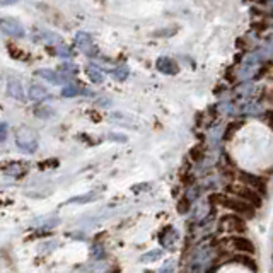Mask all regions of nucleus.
<instances>
[{"instance_id": "nucleus-1", "label": "nucleus", "mask_w": 273, "mask_h": 273, "mask_svg": "<svg viewBox=\"0 0 273 273\" xmlns=\"http://www.w3.org/2000/svg\"><path fill=\"white\" fill-rule=\"evenodd\" d=\"M16 145L26 154H34L38 150V133L29 127H21L16 130Z\"/></svg>"}, {"instance_id": "nucleus-2", "label": "nucleus", "mask_w": 273, "mask_h": 273, "mask_svg": "<svg viewBox=\"0 0 273 273\" xmlns=\"http://www.w3.org/2000/svg\"><path fill=\"white\" fill-rule=\"evenodd\" d=\"M222 207L229 208L232 213H237V215L246 219H254V215H256V208L251 207L249 203H246L241 198H237V196H227Z\"/></svg>"}, {"instance_id": "nucleus-3", "label": "nucleus", "mask_w": 273, "mask_h": 273, "mask_svg": "<svg viewBox=\"0 0 273 273\" xmlns=\"http://www.w3.org/2000/svg\"><path fill=\"white\" fill-rule=\"evenodd\" d=\"M229 190H232V193H234L237 198H241L246 203H249L251 207L254 208H261L263 207V195L258 193L256 190H251V188L248 186H229Z\"/></svg>"}, {"instance_id": "nucleus-4", "label": "nucleus", "mask_w": 273, "mask_h": 273, "mask_svg": "<svg viewBox=\"0 0 273 273\" xmlns=\"http://www.w3.org/2000/svg\"><path fill=\"white\" fill-rule=\"evenodd\" d=\"M0 26H2V33L12 39H21L26 36V31L22 28V24L14 17H2Z\"/></svg>"}, {"instance_id": "nucleus-5", "label": "nucleus", "mask_w": 273, "mask_h": 273, "mask_svg": "<svg viewBox=\"0 0 273 273\" xmlns=\"http://www.w3.org/2000/svg\"><path fill=\"white\" fill-rule=\"evenodd\" d=\"M222 226L226 227L227 232L231 234H244L248 231V224H246L244 217L237 215V213H227L222 217Z\"/></svg>"}, {"instance_id": "nucleus-6", "label": "nucleus", "mask_w": 273, "mask_h": 273, "mask_svg": "<svg viewBox=\"0 0 273 273\" xmlns=\"http://www.w3.org/2000/svg\"><path fill=\"white\" fill-rule=\"evenodd\" d=\"M239 180H241V183H243L244 186L251 188V190H256L258 193H261L263 196L266 195L268 185H266V180L263 176H256V174L241 171L239 173Z\"/></svg>"}, {"instance_id": "nucleus-7", "label": "nucleus", "mask_w": 273, "mask_h": 273, "mask_svg": "<svg viewBox=\"0 0 273 273\" xmlns=\"http://www.w3.org/2000/svg\"><path fill=\"white\" fill-rule=\"evenodd\" d=\"M75 46L80 53H84L86 57H96L97 55V50L94 46V41H92V36L86 31H80V33L75 34Z\"/></svg>"}, {"instance_id": "nucleus-8", "label": "nucleus", "mask_w": 273, "mask_h": 273, "mask_svg": "<svg viewBox=\"0 0 273 273\" xmlns=\"http://www.w3.org/2000/svg\"><path fill=\"white\" fill-rule=\"evenodd\" d=\"M229 243L232 246V249L239 251L241 254H251L253 256V254L256 253V246H254V243L244 236H231Z\"/></svg>"}, {"instance_id": "nucleus-9", "label": "nucleus", "mask_w": 273, "mask_h": 273, "mask_svg": "<svg viewBox=\"0 0 273 273\" xmlns=\"http://www.w3.org/2000/svg\"><path fill=\"white\" fill-rule=\"evenodd\" d=\"M7 96L12 97V99H16V101H19V102L26 101V92H24V87H22L19 79L11 77L7 80Z\"/></svg>"}, {"instance_id": "nucleus-10", "label": "nucleus", "mask_w": 273, "mask_h": 273, "mask_svg": "<svg viewBox=\"0 0 273 273\" xmlns=\"http://www.w3.org/2000/svg\"><path fill=\"white\" fill-rule=\"evenodd\" d=\"M155 67H157L159 72L164 74V75L180 74V65H178L176 62H174L173 58H169V57H159L157 60H155Z\"/></svg>"}, {"instance_id": "nucleus-11", "label": "nucleus", "mask_w": 273, "mask_h": 273, "mask_svg": "<svg viewBox=\"0 0 273 273\" xmlns=\"http://www.w3.org/2000/svg\"><path fill=\"white\" fill-rule=\"evenodd\" d=\"M36 77L46 80V82L53 84V86H62V84L67 82V79L69 77H64L62 74L55 72V70H50V69H39L36 70ZM69 84V82H67Z\"/></svg>"}, {"instance_id": "nucleus-12", "label": "nucleus", "mask_w": 273, "mask_h": 273, "mask_svg": "<svg viewBox=\"0 0 273 273\" xmlns=\"http://www.w3.org/2000/svg\"><path fill=\"white\" fill-rule=\"evenodd\" d=\"M28 97L31 101H44L48 97V91L46 87L41 86L39 82H31L29 89H28Z\"/></svg>"}, {"instance_id": "nucleus-13", "label": "nucleus", "mask_w": 273, "mask_h": 273, "mask_svg": "<svg viewBox=\"0 0 273 273\" xmlns=\"http://www.w3.org/2000/svg\"><path fill=\"white\" fill-rule=\"evenodd\" d=\"M86 72L89 75V79H91L94 84H101L102 82V77H104V75H102V70L99 69V65L89 64L86 67Z\"/></svg>"}, {"instance_id": "nucleus-14", "label": "nucleus", "mask_w": 273, "mask_h": 273, "mask_svg": "<svg viewBox=\"0 0 273 273\" xmlns=\"http://www.w3.org/2000/svg\"><path fill=\"white\" fill-rule=\"evenodd\" d=\"M97 198H99V195H96L94 191H91V193H87V195L74 196V198H70L69 201H67V203H70V205H75V203L84 205V203H91V201L97 200Z\"/></svg>"}, {"instance_id": "nucleus-15", "label": "nucleus", "mask_w": 273, "mask_h": 273, "mask_svg": "<svg viewBox=\"0 0 273 273\" xmlns=\"http://www.w3.org/2000/svg\"><path fill=\"white\" fill-rule=\"evenodd\" d=\"M110 74L113 75V77L116 80H120V82H123V80H127L128 79V75H130V69L127 65H120V67H116V69L113 70H110Z\"/></svg>"}, {"instance_id": "nucleus-16", "label": "nucleus", "mask_w": 273, "mask_h": 273, "mask_svg": "<svg viewBox=\"0 0 273 273\" xmlns=\"http://www.w3.org/2000/svg\"><path fill=\"white\" fill-rule=\"evenodd\" d=\"M234 261L241 263V265H244V266H248L249 270L254 271V273L258 271V266H256V263H254V258H249L248 254H239V256L234 258Z\"/></svg>"}, {"instance_id": "nucleus-17", "label": "nucleus", "mask_w": 273, "mask_h": 273, "mask_svg": "<svg viewBox=\"0 0 273 273\" xmlns=\"http://www.w3.org/2000/svg\"><path fill=\"white\" fill-rule=\"evenodd\" d=\"M190 208H191V198L190 196H181L180 200H178V203H176V210H178V213H181V215H186L188 212H190Z\"/></svg>"}, {"instance_id": "nucleus-18", "label": "nucleus", "mask_w": 273, "mask_h": 273, "mask_svg": "<svg viewBox=\"0 0 273 273\" xmlns=\"http://www.w3.org/2000/svg\"><path fill=\"white\" fill-rule=\"evenodd\" d=\"M205 157V145H201V144H198V145H195L193 149H190V160L191 162H200L201 159Z\"/></svg>"}, {"instance_id": "nucleus-19", "label": "nucleus", "mask_w": 273, "mask_h": 273, "mask_svg": "<svg viewBox=\"0 0 273 273\" xmlns=\"http://www.w3.org/2000/svg\"><path fill=\"white\" fill-rule=\"evenodd\" d=\"M241 127H243V122H231L226 127V132H224V140H231Z\"/></svg>"}, {"instance_id": "nucleus-20", "label": "nucleus", "mask_w": 273, "mask_h": 273, "mask_svg": "<svg viewBox=\"0 0 273 273\" xmlns=\"http://www.w3.org/2000/svg\"><path fill=\"white\" fill-rule=\"evenodd\" d=\"M164 256V251L162 249H154V251H149V253H145L144 256L140 258V261L142 263H149V261H157L159 258H162Z\"/></svg>"}, {"instance_id": "nucleus-21", "label": "nucleus", "mask_w": 273, "mask_h": 273, "mask_svg": "<svg viewBox=\"0 0 273 273\" xmlns=\"http://www.w3.org/2000/svg\"><path fill=\"white\" fill-rule=\"evenodd\" d=\"M259 111H261V110H259L258 102L249 101V102H244V104H243V110H241V113H244V115H258Z\"/></svg>"}, {"instance_id": "nucleus-22", "label": "nucleus", "mask_w": 273, "mask_h": 273, "mask_svg": "<svg viewBox=\"0 0 273 273\" xmlns=\"http://www.w3.org/2000/svg\"><path fill=\"white\" fill-rule=\"evenodd\" d=\"M9 55H11L14 60H21V62H24V60H28V55L24 53V50H19V48H16L14 44H9Z\"/></svg>"}, {"instance_id": "nucleus-23", "label": "nucleus", "mask_w": 273, "mask_h": 273, "mask_svg": "<svg viewBox=\"0 0 273 273\" xmlns=\"http://www.w3.org/2000/svg\"><path fill=\"white\" fill-rule=\"evenodd\" d=\"M80 92H82V89L75 87V86H72V84H67V86L64 87V91H62V96L64 97H75V96H79Z\"/></svg>"}, {"instance_id": "nucleus-24", "label": "nucleus", "mask_w": 273, "mask_h": 273, "mask_svg": "<svg viewBox=\"0 0 273 273\" xmlns=\"http://www.w3.org/2000/svg\"><path fill=\"white\" fill-rule=\"evenodd\" d=\"M226 198H227V195H224V193H212V195H208V201L212 205H224Z\"/></svg>"}, {"instance_id": "nucleus-25", "label": "nucleus", "mask_w": 273, "mask_h": 273, "mask_svg": "<svg viewBox=\"0 0 273 273\" xmlns=\"http://www.w3.org/2000/svg\"><path fill=\"white\" fill-rule=\"evenodd\" d=\"M53 50L57 51V55H60V57H67V58H70L72 57V53H70V50L67 46H64V44H58V46H55Z\"/></svg>"}, {"instance_id": "nucleus-26", "label": "nucleus", "mask_w": 273, "mask_h": 273, "mask_svg": "<svg viewBox=\"0 0 273 273\" xmlns=\"http://www.w3.org/2000/svg\"><path fill=\"white\" fill-rule=\"evenodd\" d=\"M0 128H2V132H0V140L6 142V138H7V123L2 122V123H0Z\"/></svg>"}, {"instance_id": "nucleus-27", "label": "nucleus", "mask_w": 273, "mask_h": 273, "mask_svg": "<svg viewBox=\"0 0 273 273\" xmlns=\"http://www.w3.org/2000/svg\"><path fill=\"white\" fill-rule=\"evenodd\" d=\"M11 174H14V176H19V174H22V169L17 166V162L11 164Z\"/></svg>"}, {"instance_id": "nucleus-28", "label": "nucleus", "mask_w": 273, "mask_h": 273, "mask_svg": "<svg viewBox=\"0 0 273 273\" xmlns=\"http://www.w3.org/2000/svg\"><path fill=\"white\" fill-rule=\"evenodd\" d=\"M265 99H266V102H268V104H270V106H271V108H273V89H270V91H268V92H266V96H265Z\"/></svg>"}, {"instance_id": "nucleus-29", "label": "nucleus", "mask_w": 273, "mask_h": 273, "mask_svg": "<svg viewBox=\"0 0 273 273\" xmlns=\"http://www.w3.org/2000/svg\"><path fill=\"white\" fill-rule=\"evenodd\" d=\"M266 116H268V125L271 127V130H273V110H270L266 113Z\"/></svg>"}, {"instance_id": "nucleus-30", "label": "nucleus", "mask_w": 273, "mask_h": 273, "mask_svg": "<svg viewBox=\"0 0 273 273\" xmlns=\"http://www.w3.org/2000/svg\"><path fill=\"white\" fill-rule=\"evenodd\" d=\"M159 273H173V270H171V266H166V268H162Z\"/></svg>"}, {"instance_id": "nucleus-31", "label": "nucleus", "mask_w": 273, "mask_h": 273, "mask_svg": "<svg viewBox=\"0 0 273 273\" xmlns=\"http://www.w3.org/2000/svg\"><path fill=\"white\" fill-rule=\"evenodd\" d=\"M271 258H273V256H271Z\"/></svg>"}]
</instances>
